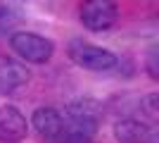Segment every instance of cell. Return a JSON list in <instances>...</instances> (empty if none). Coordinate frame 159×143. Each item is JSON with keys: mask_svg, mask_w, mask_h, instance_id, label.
Here are the masks:
<instances>
[{"mask_svg": "<svg viewBox=\"0 0 159 143\" xmlns=\"http://www.w3.org/2000/svg\"><path fill=\"white\" fill-rule=\"evenodd\" d=\"M66 55H69V60L74 64H79L88 72H107V69H114L119 64V57L112 50L95 45L90 41H83V38H76V41L69 43Z\"/></svg>", "mask_w": 159, "mask_h": 143, "instance_id": "6da1fadb", "label": "cell"}, {"mask_svg": "<svg viewBox=\"0 0 159 143\" xmlns=\"http://www.w3.org/2000/svg\"><path fill=\"white\" fill-rule=\"evenodd\" d=\"M10 48L31 64H45L55 55V43L36 31H14L10 36Z\"/></svg>", "mask_w": 159, "mask_h": 143, "instance_id": "7a4b0ae2", "label": "cell"}, {"mask_svg": "<svg viewBox=\"0 0 159 143\" xmlns=\"http://www.w3.org/2000/svg\"><path fill=\"white\" fill-rule=\"evenodd\" d=\"M79 19L90 31H107L119 19V7L114 0H83L79 5Z\"/></svg>", "mask_w": 159, "mask_h": 143, "instance_id": "3957f363", "label": "cell"}, {"mask_svg": "<svg viewBox=\"0 0 159 143\" xmlns=\"http://www.w3.org/2000/svg\"><path fill=\"white\" fill-rule=\"evenodd\" d=\"M114 138L119 143H159V129L154 122L124 117L114 124Z\"/></svg>", "mask_w": 159, "mask_h": 143, "instance_id": "277c9868", "label": "cell"}, {"mask_svg": "<svg viewBox=\"0 0 159 143\" xmlns=\"http://www.w3.org/2000/svg\"><path fill=\"white\" fill-rule=\"evenodd\" d=\"M64 124H66V117L55 107H38L31 115V126L48 143H60L62 134H64Z\"/></svg>", "mask_w": 159, "mask_h": 143, "instance_id": "5b68a950", "label": "cell"}, {"mask_svg": "<svg viewBox=\"0 0 159 143\" xmlns=\"http://www.w3.org/2000/svg\"><path fill=\"white\" fill-rule=\"evenodd\" d=\"M66 117L90 131H98L100 122L105 117V107L93 98H76V100H71L66 105Z\"/></svg>", "mask_w": 159, "mask_h": 143, "instance_id": "8992f818", "label": "cell"}, {"mask_svg": "<svg viewBox=\"0 0 159 143\" xmlns=\"http://www.w3.org/2000/svg\"><path fill=\"white\" fill-rule=\"evenodd\" d=\"M29 134V122L14 105H0V141L19 143Z\"/></svg>", "mask_w": 159, "mask_h": 143, "instance_id": "52a82bcc", "label": "cell"}, {"mask_svg": "<svg viewBox=\"0 0 159 143\" xmlns=\"http://www.w3.org/2000/svg\"><path fill=\"white\" fill-rule=\"evenodd\" d=\"M29 79H31V74L21 62L12 60L7 55H0V95L17 93L21 86L29 83Z\"/></svg>", "mask_w": 159, "mask_h": 143, "instance_id": "ba28073f", "label": "cell"}, {"mask_svg": "<svg viewBox=\"0 0 159 143\" xmlns=\"http://www.w3.org/2000/svg\"><path fill=\"white\" fill-rule=\"evenodd\" d=\"M140 110L150 122L159 119V95L157 93H147L145 98H140Z\"/></svg>", "mask_w": 159, "mask_h": 143, "instance_id": "9c48e42d", "label": "cell"}, {"mask_svg": "<svg viewBox=\"0 0 159 143\" xmlns=\"http://www.w3.org/2000/svg\"><path fill=\"white\" fill-rule=\"evenodd\" d=\"M157 45H152L150 50H147V57H145V69H147V74H150V79L152 81H157L159 79V64H157Z\"/></svg>", "mask_w": 159, "mask_h": 143, "instance_id": "30bf717a", "label": "cell"}]
</instances>
